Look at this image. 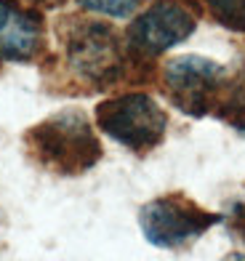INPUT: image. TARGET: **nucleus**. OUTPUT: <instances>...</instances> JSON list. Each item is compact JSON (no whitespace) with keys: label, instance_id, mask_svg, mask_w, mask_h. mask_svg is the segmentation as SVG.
Wrapping results in <instances>:
<instances>
[{"label":"nucleus","instance_id":"f257e3e1","mask_svg":"<svg viewBox=\"0 0 245 261\" xmlns=\"http://www.w3.org/2000/svg\"><path fill=\"white\" fill-rule=\"evenodd\" d=\"M27 149L43 168L59 176H80L101 160V141L80 110H62L30 128Z\"/></svg>","mask_w":245,"mask_h":261},{"label":"nucleus","instance_id":"f03ea898","mask_svg":"<svg viewBox=\"0 0 245 261\" xmlns=\"http://www.w3.org/2000/svg\"><path fill=\"white\" fill-rule=\"evenodd\" d=\"M62 24L64 59L75 77L91 88H112L128 75L133 59L110 24L96 19H67Z\"/></svg>","mask_w":245,"mask_h":261},{"label":"nucleus","instance_id":"7ed1b4c3","mask_svg":"<svg viewBox=\"0 0 245 261\" xmlns=\"http://www.w3.org/2000/svg\"><path fill=\"white\" fill-rule=\"evenodd\" d=\"M96 125L120 147L144 155L166 139L168 115L149 93L131 91L101 101L96 107Z\"/></svg>","mask_w":245,"mask_h":261},{"label":"nucleus","instance_id":"20e7f679","mask_svg":"<svg viewBox=\"0 0 245 261\" xmlns=\"http://www.w3.org/2000/svg\"><path fill=\"white\" fill-rule=\"evenodd\" d=\"M224 216L211 213L184 195H162L142 205L139 227L149 245L162 251H181L219 224Z\"/></svg>","mask_w":245,"mask_h":261},{"label":"nucleus","instance_id":"39448f33","mask_svg":"<svg viewBox=\"0 0 245 261\" xmlns=\"http://www.w3.org/2000/svg\"><path fill=\"white\" fill-rule=\"evenodd\" d=\"M162 86L176 110L192 117H203L211 110H219L221 96L229 86V72L224 64L208 56L184 54L166 64Z\"/></svg>","mask_w":245,"mask_h":261},{"label":"nucleus","instance_id":"423d86ee","mask_svg":"<svg viewBox=\"0 0 245 261\" xmlns=\"http://www.w3.org/2000/svg\"><path fill=\"white\" fill-rule=\"evenodd\" d=\"M197 6L189 0H155L128 27L125 48L133 62H149L184 43L197 27Z\"/></svg>","mask_w":245,"mask_h":261},{"label":"nucleus","instance_id":"0eeeda50","mask_svg":"<svg viewBox=\"0 0 245 261\" xmlns=\"http://www.w3.org/2000/svg\"><path fill=\"white\" fill-rule=\"evenodd\" d=\"M43 51V19L38 11L0 0V59L32 62Z\"/></svg>","mask_w":245,"mask_h":261},{"label":"nucleus","instance_id":"6e6552de","mask_svg":"<svg viewBox=\"0 0 245 261\" xmlns=\"http://www.w3.org/2000/svg\"><path fill=\"white\" fill-rule=\"evenodd\" d=\"M221 27L245 35V0H203Z\"/></svg>","mask_w":245,"mask_h":261},{"label":"nucleus","instance_id":"1a4fd4ad","mask_svg":"<svg viewBox=\"0 0 245 261\" xmlns=\"http://www.w3.org/2000/svg\"><path fill=\"white\" fill-rule=\"evenodd\" d=\"M75 3L99 16H110V19H128L133 11L142 6V0H75Z\"/></svg>","mask_w":245,"mask_h":261},{"label":"nucleus","instance_id":"9d476101","mask_svg":"<svg viewBox=\"0 0 245 261\" xmlns=\"http://www.w3.org/2000/svg\"><path fill=\"white\" fill-rule=\"evenodd\" d=\"M227 221H229V229L235 232L240 240H245V203H237L235 208H232Z\"/></svg>","mask_w":245,"mask_h":261},{"label":"nucleus","instance_id":"9b49d317","mask_svg":"<svg viewBox=\"0 0 245 261\" xmlns=\"http://www.w3.org/2000/svg\"><path fill=\"white\" fill-rule=\"evenodd\" d=\"M224 120H227V123H229V125L245 139V107H242V110H237V112H232L229 117H224Z\"/></svg>","mask_w":245,"mask_h":261},{"label":"nucleus","instance_id":"f8f14e48","mask_svg":"<svg viewBox=\"0 0 245 261\" xmlns=\"http://www.w3.org/2000/svg\"><path fill=\"white\" fill-rule=\"evenodd\" d=\"M221 261H245V253H242V251H232L229 256H224Z\"/></svg>","mask_w":245,"mask_h":261},{"label":"nucleus","instance_id":"ddd939ff","mask_svg":"<svg viewBox=\"0 0 245 261\" xmlns=\"http://www.w3.org/2000/svg\"><path fill=\"white\" fill-rule=\"evenodd\" d=\"M32 3H48V0H32Z\"/></svg>","mask_w":245,"mask_h":261}]
</instances>
